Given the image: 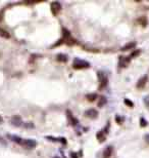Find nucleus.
I'll return each mask as SVG.
<instances>
[{"mask_svg": "<svg viewBox=\"0 0 149 158\" xmlns=\"http://www.w3.org/2000/svg\"><path fill=\"white\" fill-rule=\"evenodd\" d=\"M125 104H127V105H128L129 107H133V106H134V104H133L131 101H129L128 99H126V100H125Z\"/></svg>", "mask_w": 149, "mask_h": 158, "instance_id": "nucleus-20", "label": "nucleus"}, {"mask_svg": "<svg viewBox=\"0 0 149 158\" xmlns=\"http://www.w3.org/2000/svg\"><path fill=\"white\" fill-rule=\"evenodd\" d=\"M21 145L27 149H34L37 146V142L33 139H25V140H23Z\"/></svg>", "mask_w": 149, "mask_h": 158, "instance_id": "nucleus-2", "label": "nucleus"}, {"mask_svg": "<svg viewBox=\"0 0 149 158\" xmlns=\"http://www.w3.org/2000/svg\"><path fill=\"white\" fill-rule=\"evenodd\" d=\"M140 121H141V125H142V126H145V125H146V122H145V120H144V119H141Z\"/></svg>", "mask_w": 149, "mask_h": 158, "instance_id": "nucleus-22", "label": "nucleus"}, {"mask_svg": "<svg viewBox=\"0 0 149 158\" xmlns=\"http://www.w3.org/2000/svg\"><path fill=\"white\" fill-rule=\"evenodd\" d=\"M105 136H106V133L104 130H100V132L97 133V139L99 140V142H103L105 140Z\"/></svg>", "mask_w": 149, "mask_h": 158, "instance_id": "nucleus-12", "label": "nucleus"}, {"mask_svg": "<svg viewBox=\"0 0 149 158\" xmlns=\"http://www.w3.org/2000/svg\"><path fill=\"white\" fill-rule=\"evenodd\" d=\"M11 123L13 125H17V126H20L21 125V123H23L21 122V118L20 117H13V118L11 119Z\"/></svg>", "mask_w": 149, "mask_h": 158, "instance_id": "nucleus-15", "label": "nucleus"}, {"mask_svg": "<svg viewBox=\"0 0 149 158\" xmlns=\"http://www.w3.org/2000/svg\"><path fill=\"white\" fill-rule=\"evenodd\" d=\"M54 158H59L58 156H55V157H54Z\"/></svg>", "mask_w": 149, "mask_h": 158, "instance_id": "nucleus-25", "label": "nucleus"}, {"mask_svg": "<svg viewBox=\"0 0 149 158\" xmlns=\"http://www.w3.org/2000/svg\"><path fill=\"white\" fill-rule=\"evenodd\" d=\"M106 102H107L106 98H105V97H100L99 101H98V106L99 107H103L105 104H106Z\"/></svg>", "mask_w": 149, "mask_h": 158, "instance_id": "nucleus-18", "label": "nucleus"}, {"mask_svg": "<svg viewBox=\"0 0 149 158\" xmlns=\"http://www.w3.org/2000/svg\"><path fill=\"white\" fill-rule=\"evenodd\" d=\"M73 67L75 69H85V68H89L90 67V64L88 63L87 61L81 60V59H75L74 63H73Z\"/></svg>", "mask_w": 149, "mask_h": 158, "instance_id": "nucleus-1", "label": "nucleus"}, {"mask_svg": "<svg viewBox=\"0 0 149 158\" xmlns=\"http://www.w3.org/2000/svg\"><path fill=\"white\" fill-rule=\"evenodd\" d=\"M61 9V5L59 2H52L51 3V12L54 15H57Z\"/></svg>", "mask_w": 149, "mask_h": 158, "instance_id": "nucleus-4", "label": "nucleus"}, {"mask_svg": "<svg viewBox=\"0 0 149 158\" xmlns=\"http://www.w3.org/2000/svg\"><path fill=\"white\" fill-rule=\"evenodd\" d=\"M112 154V147L107 146L103 151V158H109Z\"/></svg>", "mask_w": 149, "mask_h": 158, "instance_id": "nucleus-8", "label": "nucleus"}, {"mask_svg": "<svg viewBox=\"0 0 149 158\" xmlns=\"http://www.w3.org/2000/svg\"><path fill=\"white\" fill-rule=\"evenodd\" d=\"M136 46V42H129L126 45H124L121 47V50L123 52H126V50H130V49H134V47Z\"/></svg>", "mask_w": 149, "mask_h": 158, "instance_id": "nucleus-10", "label": "nucleus"}, {"mask_svg": "<svg viewBox=\"0 0 149 158\" xmlns=\"http://www.w3.org/2000/svg\"><path fill=\"white\" fill-rule=\"evenodd\" d=\"M137 23L139 24V25L145 27L146 25H147V18H146V17H140L137 20Z\"/></svg>", "mask_w": 149, "mask_h": 158, "instance_id": "nucleus-14", "label": "nucleus"}, {"mask_svg": "<svg viewBox=\"0 0 149 158\" xmlns=\"http://www.w3.org/2000/svg\"><path fill=\"white\" fill-rule=\"evenodd\" d=\"M86 98H87L88 101L93 102V101H95L97 99V95H96V93H89V95L86 96Z\"/></svg>", "mask_w": 149, "mask_h": 158, "instance_id": "nucleus-17", "label": "nucleus"}, {"mask_svg": "<svg viewBox=\"0 0 149 158\" xmlns=\"http://www.w3.org/2000/svg\"><path fill=\"white\" fill-rule=\"evenodd\" d=\"M70 156H72V158H77L76 157V153H70Z\"/></svg>", "mask_w": 149, "mask_h": 158, "instance_id": "nucleus-24", "label": "nucleus"}, {"mask_svg": "<svg viewBox=\"0 0 149 158\" xmlns=\"http://www.w3.org/2000/svg\"><path fill=\"white\" fill-rule=\"evenodd\" d=\"M56 60L58 62H62V63H66L67 62V55H63V53H59L56 57Z\"/></svg>", "mask_w": 149, "mask_h": 158, "instance_id": "nucleus-13", "label": "nucleus"}, {"mask_svg": "<svg viewBox=\"0 0 149 158\" xmlns=\"http://www.w3.org/2000/svg\"><path fill=\"white\" fill-rule=\"evenodd\" d=\"M140 55V50L136 49L135 52H132V55H131V57H130V58H135V57H137V55Z\"/></svg>", "mask_w": 149, "mask_h": 158, "instance_id": "nucleus-19", "label": "nucleus"}, {"mask_svg": "<svg viewBox=\"0 0 149 158\" xmlns=\"http://www.w3.org/2000/svg\"><path fill=\"white\" fill-rule=\"evenodd\" d=\"M66 114H67V119H69V121H70V123L72 125H76L78 123V120L75 118L74 116H73V114L70 113V110H67L66 111Z\"/></svg>", "mask_w": 149, "mask_h": 158, "instance_id": "nucleus-7", "label": "nucleus"}, {"mask_svg": "<svg viewBox=\"0 0 149 158\" xmlns=\"http://www.w3.org/2000/svg\"><path fill=\"white\" fill-rule=\"evenodd\" d=\"M8 138L11 140L12 142H15V143H18V144H21V142H23L24 139H21L20 138V136H13V135H8Z\"/></svg>", "mask_w": 149, "mask_h": 158, "instance_id": "nucleus-11", "label": "nucleus"}, {"mask_svg": "<svg viewBox=\"0 0 149 158\" xmlns=\"http://www.w3.org/2000/svg\"><path fill=\"white\" fill-rule=\"evenodd\" d=\"M131 62V58L130 57H120V61H118V64H120V67H127Z\"/></svg>", "mask_w": 149, "mask_h": 158, "instance_id": "nucleus-6", "label": "nucleus"}, {"mask_svg": "<svg viewBox=\"0 0 149 158\" xmlns=\"http://www.w3.org/2000/svg\"><path fill=\"white\" fill-rule=\"evenodd\" d=\"M144 103H145L146 107H147V108L149 109V97H146V98L144 99Z\"/></svg>", "mask_w": 149, "mask_h": 158, "instance_id": "nucleus-21", "label": "nucleus"}, {"mask_svg": "<svg viewBox=\"0 0 149 158\" xmlns=\"http://www.w3.org/2000/svg\"><path fill=\"white\" fill-rule=\"evenodd\" d=\"M85 116L91 119H95L96 117L98 116V112H97L95 109H89L85 112Z\"/></svg>", "mask_w": 149, "mask_h": 158, "instance_id": "nucleus-5", "label": "nucleus"}, {"mask_svg": "<svg viewBox=\"0 0 149 158\" xmlns=\"http://www.w3.org/2000/svg\"><path fill=\"white\" fill-rule=\"evenodd\" d=\"M145 140H146V142H147V143L149 144V135H146V136H145Z\"/></svg>", "mask_w": 149, "mask_h": 158, "instance_id": "nucleus-23", "label": "nucleus"}, {"mask_svg": "<svg viewBox=\"0 0 149 158\" xmlns=\"http://www.w3.org/2000/svg\"><path fill=\"white\" fill-rule=\"evenodd\" d=\"M146 82H147V76H143L142 78H140L139 81L137 82V87L138 88H143L145 86Z\"/></svg>", "mask_w": 149, "mask_h": 158, "instance_id": "nucleus-9", "label": "nucleus"}, {"mask_svg": "<svg viewBox=\"0 0 149 158\" xmlns=\"http://www.w3.org/2000/svg\"><path fill=\"white\" fill-rule=\"evenodd\" d=\"M98 78H99V82H100L99 89H103V88L107 85V81H108L106 75L103 74L102 72H99V73H98Z\"/></svg>", "mask_w": 149, "mask_h": 158, "instance_id": "nucleus-3", "label": "nucleus"}, {"mask_svg": "<svg viewBox=\"0 0 149 158\" xmlns=\"http://www.w3.org/2000/svg\"><path fill=\"white\" fill-rule=\"evenodd\" d=\"M0 36L3 37V38H9L10 37L8 32H7L6 30H4V29H2V28H0Z\"/></svg>", "mask_w": 149, "mask_h": 158, "instance_id": "nucleus-16", "label": "nucleus"}]
</instances>
